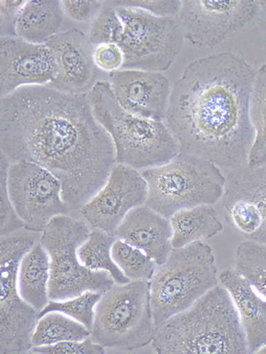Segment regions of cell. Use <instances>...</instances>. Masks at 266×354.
Segmentation results:
<instances>
[{
  "label": "cell",
  "instance_id": "603a6c76",
  "mask_svg": "<svg viewBox=\"0 0 266 354\" xmlns=\"http://www.w3.org/2000/svg\"><path fill=\"white\" fill-rule=\"evenodd\" d=\"M115 236L99 229L89 233L88 238L79 246V261L86 268L93 271L106 272L118 284L128 283V278L113 260V246Z\"/></svg>",
  "mask_w": 266,
  "mask_h": 354
},
{
  "label": "cell",
  "instance_id": "83f0119b",
  "mask_svg": "<svg viewBox=\"0 0 266 354\" xmlns=\"http://www.w3.org/2000/svg\"><path fill=\"white\" fill-rule=\"evenodd\" d=\"M102 294L103 293L88 291L66 300L49 301L48 305L39 313V318L44 314L57 311L75 319L91 331L96 305L100 301Z\"/></svg>",
  "mask_w": 266,
  "mask_h": 354
},
{
  "label": "cell",
  "instance_id": "6da1fadb",
  "mask_svg": "<svg viewBox=\"0 0 266 354\" xmlns=\"http://www.w3.org/2000/svg\"><path fill=\"white\" fill-rule=\"evenodd\" d=\"M1 151L44 167L61 181L70 211L102 188L116 164L113 139L94 115L88 94L24 86L1 97Z\"/></svg>",
  "mask_w": 266,
  "mask_h": 354
},
{
  "label": "cell",
  "instance_id": "74e56055",
  "mask_svg": "<svg viewBox=\"0 0 266 354\" xmlns=\"http://www.w3.org/2000/svg\"><path fill=\"white\" fill-rule=\"evenodd\" d=\"M257 353H266V345L263 346L262 348H260Z\"/></svg>",
  "mask_w": 266,
  "mask_h": 354
},
{
  "label": "cell",
  "instance_id": "277c9868",
  "mask_svg": "<svg viewBox=\"0 0 266 354\" xmlns=\"http://www.w3.org/2000/svg\"><path fill=\"white\" fill-rule=\"evenodd\" d=\"M94 115L113 139L116 163L136 169L164 165L180 151L168 126L125 111L111 84L98 82L88 93Z\"/></svg>",
  "mask_w": 266,
  "mask_h": 354
},
{
  "label": "cell",
  "instance_id": "cb8c5ba5",
  "mask_svg": "<svg viewBox=\"0 0 266 354\" xmlns=\"http://www.w3.org/2000/svg\"><path fill=\"white\" fill-rule=\"evenodd\" d=\"M91 335V330L79 321L53 311L39 318L32 344L33 346L55 345L66 341L84 340Z\"/></svg>",
  "mask_w": 266,
  "mask_h": 354
},
{
  "label": "cell",
  "instance_id": "d6a6232c",
  "mask_svg": "<svg viewBox=\"0 0 266 354\" xmlns=\"http://www.w3.org/2000/svg\"><path fill=\"white\" fill-rule=\"evenodd\" d=\"M94 61L98 69L113 73L123 68L125 57L118 44H104L96 46Z\"/></svg>",
  "mask_w": 266,
  "mask_h": 354
},
{
  "label": "cell",
  "instance_id": "5bb4252c",
  "mask_svg": "<svg viewBox=\"0 0 266 354\" xmlns=\"http://www.w3.org/2000/svg\"><path fill=\"white\" fill-rule=\"evenodd\" d=\"M56 75L54 55L46 44H32L19 37H1V97L24 86H49L53 83Z\"/></svg>",
  "mask_w": 266,
  "mask_h": 354
},
{
  "label": "cell",
  "instance_id": "e0dca14e",
  "mask_svg": "<svg viewBox=\"0 0 266 354\" xmlns=\"http://www.w3.org/2000/svg\"><path fill=\"white\" fill-rule=\"evenodd\" d=\"M114 236L140 249L158 266L165 263L173 250V229L170 219L156 213L146 204L133 209L118 227Z\"/></svg>",
  "mask_w": 266,
  "mask_h": 354
},
{
  "label": "cell",
  "instance_id": "44dd1931",
  "mask_svg": "<svg viewBox=\"0 0 266 354\" xmlns=\"http://www.w3.org/2000/svg\"><path fill=\"white\" fill-rule=\"evenodd\" d=\"M64 21L59 1H26L17 22V37L32 44H46L59 34Z\"/></svg>",
  "mask_w": 266,
  "mask_h": 354
},
{
  "label": "cell",
  "instance_id": "1f68e13d",
  "mask_svg": "<svg viewBox=\"0 0 266 354\" xmlns=\"http://www.w3.org/2000/svg\"><path fill=\"white\" fill-rule=\"evenodd\" d=\"M33 353H104L106 348L94 342L91 336L82 341H66L55 345L34 346Z\"/></svg>",
  "mask_w": 266,
  "mask_h": 354
},
{
  "label": "cell",
  "instance_id": "52a82bcc",
  "mask_svg": "<svg viewBox=\"0 0 266 354\" xmlns=\"http://www.w3.org/2000/svg\"><path fill=\"white\" fill-rule=\"evenodd\" d=\"M155 333L150 281L114 283L96 305L91 337L104 348L133 351L153 342Z\"/></svg>",
  "mask_w": 266,
  "mask_h": 354
},
{
  "label": "cell",
  "instance_id": "9a60e30c",
  "mask_svg": "<svg viewBox=\"0 0 266 354\" xmlns=\"http://www.w3.org/2000/svg\"><path fill=\"white\" fill-rule=\"evenodd\" d=\"M57 66V75L49 86L72 94H88L98 83L94 61L96 47L78 29L59 33L46 42Z\"/></svg>",
  "mask_w": 266,
  "mask_h": 354
},
{
  "label": "cell",
  "instance_id": "30bf717a",
  "mask_svg": "<svg viewBox=\"0 0 266 354\" xmlns=\"http://www.w3.org/2000/svg\"><path fill=\"white\" fill-rule=\"evenodd\" d=\"M35 236L17 233L1 236L0 244V353L31 351L39 311L24 301L19 288V264L33 248Z\"/></svg>",
  "mask_w": 266,
  "mask_h": 354
},
{
  "label": "cell",
  "instance_id": "ffe728a7",
  "mask_svg": "<svg viewBox=\"0 0 266 354\" xmlns=\"http://www.w3.org/2000/svg\"><path fill=\"white\" fill-rule=\"evenodd\" d=\"M50 260L41 243L34 244L19 264V288L22 298L41 313L50 301Z\"/></svg>",
  "mask_w": 266,
  "mask_h": 354
},
{
  "label": "cell",
  "instance_id": "d590c367",
  "mask_svg": "<svg viewBox=\"0 0 266 354\" xmlns=\"http://www.w3.org/2000/svg\"><path fill=\"white\" fill-rule=\"evenodd\" d=\"M26 1L0 2V24L2 37H17V22Z\"/></svg>",
  "mask_w": 266,
  "mask_h": 354
},
{
  "label": "cell",
  "instance_id": "4dcf8cb0",
  "mask_svg": "<svg viewBox=\"0 0 266 354\" xmlns=\"http://www.w3.org/2000/svg\"><path fill=\"white\" fill-rule=\"evenodd\" d=\"M10 159L1 151L0 159V201H1V236L12 235L19 229L24 228L23 223L15 211L8 191V169Z\"/></svg>",
  "mask_w": 266,
  "mask_h": 354
},
{
  "label": "cell",
  "instance_id": "8992f818",
  "mask_svg": "<svg viewBox=\"0 0 266 354\" xmlns=\"http://www.w3.org/2000/svg\"><path fill=\"white\" fill-rule=\"evenodd\" d=\"M141 174L148 184L146 205L167 218L184 209L213 205L225 194L226 178L220 167L184 151Z\"/></svg>",
  "mask_w": 266,
  "mask_h": 354
},
{
  "label": "cell",
  "instance_id": "836d02e7",
  "mask_svg": "<svg viewBox=\"0 0 266 354\" xmlns=\"http://www.w3.org/2000/svg\"><path fill=\"white\" fill-rule=\"evenodd\" d=\"M115 7H133L159 17L178 16L182 1H111Z\"/></svg>",
  "mask_w": 266,
  "mask_h": 354
},
{
  "label": "cell",
  "instance_id": "8fae6325",
  "mask_svg": "<svg viewBox=\"0 0 266 354\" xmlns=\"http://www.w3.org/2000/svg\"><path fill=\"white\" fill-rule=\"evenodd\" d=\"M8 191L15 211L27 231L44 232L52 219L70 212L64 199L61 181L33 162L10 164Z\"/></svg>",
  "mask_w": 266,
  "mask_h": 354
},
{
  "label": "cell",
  "instance_id": "d6986e66",
  "mask_svg": "<svg viewBox=\"0 0 266 354\" xmlns=\"http://www.w3.org/2000/svg\"><path fill=\"white\" fill-rule=\"evenodd\" d=\"M240 198L255 202L260 208L262 227L250 239L266 244V163L255 167L246 164L228 174L222 204Z\"/></svg>",
  "mask_w": 266,
  "mask_h": 354
},
{
  "label": "cell",
  "instance_id": "3957f363",
  "mask_svg": "<svg viewBox=\"0 0 266 354\" xmlns=\"http://www.w3.org/2000/svg\"><path fill=\"white\" fill-rule=\"evenodd\" d=\"M151 346L161 354L249 353L235 304L220 286L159 326Z\"/></svg>",
  "mask_w": 266,
  "mask_h": 354
},
{
  "label": "cell",
  "instance_id": "2e32d148",
  "mask_svg": "<svg viewBox=\"0 0 266 354\" xmlns=\"http://www.w3.org/2000/svg\"><path fill=\"white\" fill-rule=\"evenodd\" d=\"M109 77L114 96L125 111L142 118L166 119L171 88L165 75L124 69L113 72Z\"/></svg>",
  "mask_w": 266,
  "mask_h": 354
},
{
  "label": "cell",
  "instance_id": "484cf974",
  "mask_svg": "<svg viewBox=\"0 0 266 354\" xmlns=\"http://www.w3.org/2000/svg\"><path fill=\"white\" fill-rule=\"evenodd\" d=\"M236 271L266 300V244L243 241L236 251Z\"/></svg>",
  "mask_w": 266,
  "mask_h": 354
},
{
  "label": "cell",
  "instance_id": "5b68a950",
  "mask_svg": "<svg viewBox=\"0 0 266 354\" xmlns=\"http://www.w3.org/2000/svg\"><path fill=\"white\" fill-rule=\"evenodd\" d=\"M158 266L150 281L155 330L218 286L215 256L202 241L173 249L165 263Z\"/></svg>",
  "mask_w": 266,
  "mask_h": 354
},
{
  "label": "cell",
  "instance_id": "7c38bea8",
  "mask_svg": "<svg viewBox=\"0 0 266 354\" xmlns=\"http://www.w3.org/2000/svg\"><path fill=\"white\" fill-rule=\"evenodd\" d=\"M260 9L258 1L196 0L182 1L178 17L191 46L213 47L252 22Z\"/></svg>",
  "mask_w": 266,
  "mask_h": 354
},
{
  "label": "cell",
  "instance_id": "4316f807",
  "mask_svg": "<svg viewBox=\"0 0 266 354\" xmlns=\"http://www.w3.org/2000/svg\"><path fill=\"white\" fill-rule=\"evenodd\" d=\"M113 256L114 261L129 281H151L158 266L140 249L121 239L114 241Z\"/></svg>",
  "mask_w": 266,
  "mask_h": 354
},
{
  "label": "cell",
  "instance_id": "f546056e",
  "mask_svg": "<svg viewBox=\"0 0 266 354\" xmlns=\"http://www.w3.org/2000/svg\"><path fill=\"white\" fill-rule=\"evenodd\" d=\"M122 32V24L115 7L104 3L98 16L93 19L89 28L88 39L94 46L104 44H118Z\"/></svg>",
  "mask_w": 266,
  "mask_h": 354
},
{
  "label": "cell",
  "instance_id": "ba28073f",
  "mask_svg": "<svg viewBox=\"0 0 266 354\" xmlns=\"http://www.w3.org/2000/svg\"><path fill=\"white\" fill-rule=\"evenodd\" d=\"M89 233L88 224L68 214L56 216L42 232L41 243L50 260L51 301L66 300L88 291L104 293L115 283L106 272L91 270L79 261V246Z\"/></svg>",
  "mask_w": 266,
  "mask_h": 354
},
{
  "label": "cell",
  "instance_id": "7402d4cb",
  "mask_svg": "<svg viewBox=\"0 0 266 354\" xmlns=\"http://www.w3.org/2000/svg\"><path fill=\"white\" fill-rule=\"evenodd\" d=\"M169 219L173 229V249L182 248L188 244L212 238L220 233L223 227L213 205L184 209Z\"/></svg>",
  "mask_w": 266,
  "mask_h": 354
},
{
  "label": "cell",
  "instance_id": "d4e9b609",
  "mask_svg": "<svg viewBox=\"0 0 266 354\" xmlns=\"http://www.w3.org/2000/svg\"><path fill=\"white\" fill-rule=\"evenodd\" d=\"M249 113L255 138L248 165L260 166L266 163V64L258 69L254 80Z\"/></svg>",
  "mask_w": 266,
  "mask_h": 354
},
{
  "label": "cell",
  "instance_id": "4fadbf2b",
  "mask_svg": "<svg viewBox=\"0 0 266 354\" xmlns=\"http://www.w3.org/2000/svg\"><path fill=\"white\" fill-rule=\"evenodd\" d=\"M146 199L148 184L140 171L116 163L103 188L79 209V213L94 229L114 236L126 216L133 209L145 205Z\"/></svg>",
  "mask_w": 266,
  "mask_h": 354
},
{
  "label": "cell",
  "instance_id": "ac0fdd59",
  "mask_svg": "<svg viewBox=\"0 0 266 354\" xmlns=\"http://www.w3.org/2000/svg\"><path fill=\"white\" fill-rule=\"evenodd\" d=\"M220 281L227 289L240 315L248 353H257L266 345V300L236 269H225Z\"/></svg>",
  "mask_w": 266,
  "mask_h": 354
},
{
  "label": "cell",
  "instance_id": "7a4b0ae2",
  "mask_svg": "<svg viewBox=\"0 0 266 354\" xmlns=\"http://www.w3.org/2000/svg\"><path fill=\"white\" fill-rule=\"evenodd\" d=\"M256 74L243 57L230 52L186 67L171 89L166 114L180 151L220 168L248 164L255 138L249 106Z\"/></svg>",
  "mask_w": 266,
  "mask_h": 354
},
{
  "label": "cell",
  "instance_id": "8d00e7d4",
  "mask_svg": "<svg viewBox=\"0 0 266 354\" xmlns=\"http://www.w3.org/2000/svg\"><path fill=\"white\" fill-rule=\"evenodd\" d=\"M258 5H260V8L265 10L266 12V1H258Z\"/></svg>",
  "mask_w": 266,
  "mask_h": 354
},
{
  "label": "cell",
  "instance_id": "9c48e42d",
  "mask_svg": "<svg viewBox=\"0 0 266 354\" xmlns=\"http://www.w3.org/2000/svg\"><path fill=\"white\" fill-rule=\"evenodd\" d=\"M115 8L122 24L117 44L125 57L122 69L162 72L170 68L185 39L178 16L159 17L133 7Z\"/></svg>",
  "mask_w": 266,
  "mask_h": 354
},
{
  "label": "cell",
  "instance_id": "f1b7e54d",
  "mask_svg": "<svg viewBox=\"0 0 266 354\" xmlns=\"http://www.w3.org/2000/svg\"><path fill=\"white\" fill-rule=\"evenodd\" d=\"M222 206L231 223L243 235L251 238L262 227V213L255 202L240 198L223 203Z\"/></svg>",
  "mask_w": 266,
  "mask_h": 354
},
{
  "label": "cell",
  "instance_id": "e575fe53",
  "mask_svg": "<svg viewBox=\"0 0 266 354\" xmlns=\"http://www.w3.org/2000/svg\"><path fill=\"white\" fill-rule=\"evenodd\" d=\"M64 12L69 19L79 22L95 19L103 8L102 1H61Z\"/></svg>",
  "mask_w": 266,
  "mask_h": 354
}]
</instances>
